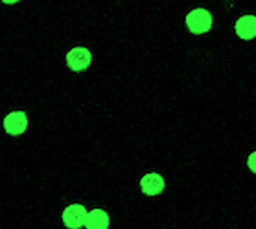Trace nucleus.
I'll list each match as a JSON object with an SVG mask.
<instances>
[{"label": "nucleus", "mask_w": 256, "mask_h": 229, "mask_svg": "<svg viewBox=\"0 0 256 229\" xmlns=\"http://www.w3.org/2000/svg\"><path fill=\"white\" fill-rule=\"evenodd\" d=\"M186 26L196 36L206 34L212 28V15L203 8H198V10H194V12H190L186 15Z\"/></svg>", "instance_id": "obj_1"}, {"label": "nucleus", "mask_w": 256, "mask_h": 229, "mask_svg": "<svg viewBox=\"0 0 256 229\" xmlns=\"http://www.w3.org/2000/svg\"><path fill=\"white\" fill-rule=\"evenodd\" d=\"M90 61H92V54L85 47L72 48V50L66 54V65L70 67V71H74V72H82V71H85V69H88Z\"/></svg>", "instance_id": "obj_2"}, {"label": "nucleus", "mask_w": 256, "mask_h": 229, "mask_svg": "<svg viewBox=\"0 0 256 229\" xmlns=\"http://www.w3.org/2000/svg\"><path fill=\"white\" fill-rule=\"evenodd\" d=\"M87 209L82 203H72L63 211V223L68 229H80L87 222Z\"/></svg>", "instance_id": "obj_3"}, {"label": "nucleus", "mask_w": 256, "mask_h": 229, "mask_svg": "<svg viewBox=\"0 0 256 229\" xmlns=\"http://www.w3.org/2000/svg\"><path fill=\"white\" fill-rule=\"evenodd\" d=\"M26 128H28L26 113L13 111L10 115H6V118H4V131L10 133V135H22Z\"/></svg>", "instance_id": "obj_4"}, {"label": "nucleus", "mask_w": 256, "mask_h": 229, "mask_svg": "<svg viewBox=\"0 0 256 229\" xmlns=\"http://www.w3.org/2000/svg\"><path fill=\"white\" fill-rule=\"evenodd\" d=\"M140 188H142V192L148 194V196H157L164 190V179L160 174H146L142 179H140Z\"/></svg>", "instance_id": "obj_5"}, {"label": "nucleus", "mask_w": 256, "mask_h": 229, "mask_svg": "<svg viewBox=\"0 0 256 229\" xmlns=\"http://www.w3.org/2000/svg\"><path fill=\"white\" fill-rule=\"evenodd\" d=\"M236 34L240 39L250 41L256 37V17L254 15H244L236 21Z\"/></svg>", "instance_id": "obj_6"}, {"label": "nucleus", "mask_w": 256, "mask_h": 229, "mask_svg": "<svg viewBox=\"0 0 256 229\" xmlns=\"http://www.w3.org/2000/svg\"><path fill=\"white\" fill-rule=\"evenodd\" d=\"M87 229H107L109 227V214L104 209H92L87 214V222H85Z\"/></svg>", "instance_id": "obj_7"}, {"label": "nucleus", "mask_w": 256, "mask_h": 229, "mask_svg": "<svg viewBox=\"0 0 256 229\" xmlns=\"http://www.w3.org/2000/svg\"><path fill=\"white\" fill-rule=\"evenodd\" d=\"M247 166L250 168L252 174H256V152H252L249 155V159H247Z\"/></svg>", "instance_id": "obj_8"}, {"label": "nucleus", "mask_w": 256, "mask_h": 229, "mask_svg": "<svg viewBox=\"0 0 256 229\" xmlns=\"http://www.w3.org/2000/svg\"><path fill=\"white\" fill-rule=\"evenodd\" d=\"M4 4H15V2H18V0H2Z\"/></svg>", "instance_id": "obj_9"}]
</instances>
